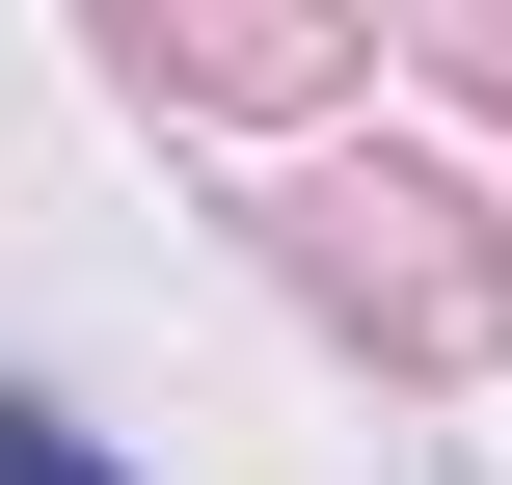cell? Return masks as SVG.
<instances>
[{
    "label": "cell",
    "instance_id": "obj_1",
    "mask_svg": "<svg viewBox=\"0 0 512 485\" xmlns=\"http://www.w3.org/2000/svg\"><path fill=\"white\" fill-rule=\"evenodd\" d=\"M0 485H108V459H81V432H54V405H0Z\"/></svg>",
    "mask_w": 512,
    "mask_h": 485
}]
</instances>
